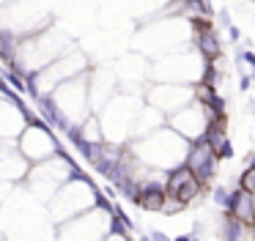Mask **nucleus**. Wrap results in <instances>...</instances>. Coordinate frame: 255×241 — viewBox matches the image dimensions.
Returning a JSON list of instances; mask_svg holds the SVG:
<instances>
[{
    "mask_svg": "<svg viewBox=\"0 0 255 241\" xmlns=\"http://www.w3.org/2000/svg\"><path fill=\"white\" fill-rule=\"evenodd\" d=\"M201 233H203V225L195 222V225H192V233H190V236H198V239H201Z\"/></svg>",
    "mask_w": 255,
    "mask_h": 241,
    "instance_id": "obj_16",
    "label": "nucleus"
},
{
    "mask_svg": "<svg viewBox=\"0 0 255 241\" xmlns=\"http://www.w3.org/2000/svg\"><path fill=\"white\" fill-rule=\"evenodd\" d=\"M214 115H217V112H214L211 107L195 99V101H190L184 110H178L176 115L167 118V126H170L176 135L184 137L187 143H195V140H201V137H206L208 124H211Z\"/></svg>",
    "mask_w": 255,
    "mask_h": 241,
    "instance_id": "obj_3",
    "label": "nucleus"
},
{
    "mask_svg": "<svg viewBox=\"0 0 255 241\" xmlns=\"http://www.w3.org/2000/svg\"><path fill=\"white\" fill-rule=\"evenodd\" d=\"M190 239H192L190 233H181V236H176V239H173V241H190Z\"/></svg>",
    "mask_w": 255,
    "mask_h": 241,
    "instance_id": "obj_17",
    "label": "nucleus"
},
{
    "mask_svg": "<svg viewBox=\"0 0 255 241\" xmlns=\"http://www.w3.org/2000/svg\"><path fill=\"white\" fill-rule=\"evenodd\" d=\"M247 233H250V228H244L242 222H236L233 217L225 214V219H222V241H244Z\"/></svg>",
    "mask_w": 255,
    "mask_h": 241,
    "instance_id": "obj_8",
    "label": "nucleus"
},
{
    "mask_svg": "<svg viewBox=\"0 0 255 241\" xmlns=\"http://www.w3.org/2000/svg\"><path fill=\"white\" fill-rule=\"evenodd\" d=\"M250 88H253V77L242 74V94H250Z\"/></svg>",
    "mask_w": 255,
    "mask_h": 241,
    "instance_id": "obj_15",
    "label": "nucleus"
},
{
    "mask_svg": "<svg viewBox=\"0 0 255 241\" xmlns=\"http://www.w3.org/2000/svg\"><path fill=\"white\" fill-rule=\"evenodd\" d=\"M190 241H201V239H198V236H192V239H190Z\"/></svg>",
    "mask_w": 255,
    "mask_h": 241,
    "instance_id": "obj_18",
    "label": "nucleus"
},
{
    "mask_svg": "<svg viewBox=\"0 0 255 241\" xmlns=\"http://www.w3.org/2000/svg\"><path fill=\"white\" fill-rule=\"evenodd\" d=\"M239 189H244V192L255 194V167H244L242 178H239Z\"/></svg>",
    "mask_w": 255,
    "mask_h": 241,
    "instance_id": "obj_9",
    "label": "nucleus"
},
{
    "mask_svg": "<svg viewBox=\"0 0 255 241\" xmlns=\"http://www.w3.org/2000/svg\"><path fill=\"white\" fill-rule=\"evenodd\" d=\"M217 162H220V159L214 156V151H211V145H208L206 137L190 143V151H187L184 165H187V170L195 176V181L201 184L203 189H206L208 184L214 181V176H217Z\"/></svg>",
    "mask_w": 255,
    "mask_h": 241,
    "instance_id": "obj_5",
    "label": "nucleus"
},
{
    "mask_svg": "<svg viewBox=\"0 0 255 241\" xmlns=\"http://www.w3.org/2000/svg\"><path fill=\"white\" fill-rule=\"evenodd\" d=\"M149 239L151 241H173V239H167V233H162V230H151Z\"/></svg>",
    "mask_w": 255,
    "mask_h": 241,
    "instance_id": "obj_14",
    "label": "nucleus"
},
{
    "mask_svg": "<svg viewBox=\"0 0 255 241\" xmlns=\"http://www.w3.org/2000/svg\"><path fill=\"white\" fill-rule=\"evenodd\" d=\"M228 217H233L236 222H242L244 228H255V194L244 192V189H231V200L225 208Z\"/></svg>",
    "mask_w": 255,
    "mask_h": 241,
    "instance_id": "obj_6",
    "label": "nucleus"
},
{
    "mask_svg": "<svg viewBox=\"0 0 255 241\" xmlns=\"http://www.w3.org/2000/svg\"><path fill=\"white\" fill-rule=\"evenodd\" d=\"M19 153L25 156V162H44V159H55L60 153V145L52 137V129L44 124L42 118H33L22 129Z\"/></svg>",
    "mask_w": 255,
    "mask_h": 241,
    "instance_id": "obj_2",
    "label": "nucleus"
},
{
    "mask_svg": "<svg viewBox=\"0 0 255 241\" xmlns=\"http://www.w3.org/2000/svg\"><path fill=\"white\" fill-rule=\"evenodd\" d=\"M228 39H231V42H239V39H242V30H239L236 25H228Z\"/></svg>",
    "mask_w": 255,
    "mask_h": 241,
    "instance_id": "obj_13",
    "label": "nucleus"
},
{
    "mask_svg": "<svg viewBox=\"0 0 255 241\" xmlns=\"http://www.w3.org/2000/svg\"><path fill=\"white\" fill-rule=\"evenodd\" d=\"M236 58H239V63H247L250 71L255 74V52H253V49H239Z\"/></svg>",
    "mask_w": 255,
    "mask_h": 241,
    "instance_id": "obj_12",
    "label": "nucleus"
},
{
    "mask_svg": "<svg viewBox=\"0 0 255 241\" xmlns=\"http://www.w3.org/2000/svg\"><path fill=\"white\" fill-rule=\"evenodd\" d=\"M187 151H190V143L181 135H176L170 126H162L154 135L132 143V153H135V159L140 165L162 167V170H167V173L184 165Z\"/></svg>",
    "mask_w": 255,
    "mask_h": 241,
    "instance_id": "obj_1",
    "label": "nucleus"
},
{
    "mask_svg": "<svg viewBox=\"0 0 255 241\" xmlns=\"http://www.w3.org/2000/svg\"><path fill=\"white\" fill-rule=\"evenodd\" d=\"M195 44H198V55H201L206 63L217 60L222 55L220 39L214 36V30L206 25V19H195Z\"/></svg>",
    "mask_w": 255,
    "mask_h": 241,
    "instance_id": "obj_7",
    "label": "nucleus"
},
{
    "mask_svg": "<svg viewBox=\"0 0 255 241\" xmlns=\"http://www.w3.org/2000/svg\"><path fill=\"white\" fill-rule=\"evenodd\" d=\"M184 203H181V200H176V197H170V194H167L165 197V206H162V214H178V211H184Z\"/></svg>",
    "mask_w": 255,
    "mask_h": 241,
    "instance_id": "obj_11",
    "label": "nucleus"
},
{
    "mask_svg": "<svg viewBox=\"0 0 255 241\" xmlns=\"http://www.w3.org/2000/svg\"><path fill=\"white\" fill-rule=\"evenodd\" d=\"M211 200L217 203V206L228 208V200H231V189H228V187H214V192H211Z\"/></svg>",
    "mask_w": 255,
    "mask_h": 241,
    "instance_id": "obj_10",
    "label": "nucleus"
},
{
    "mask_svg": "<svg viewBox=\"0 0 255 241\" xmlns=\"http://www.w3.org/2000/svg\"><path fill=\"white\" fill-rule=\"evenodd\" d=\"M146 99H149V107H154V110H159L165 118H170V115H176L178 110H184L190 101H195V88L162 83V85H151Z\"/></svg>",
    "mask_w": 255,
    "mask_h": 241,
    "instance_id": "obj_4",
    "label": "nucleus"
}]
</instances>
